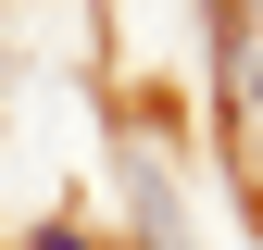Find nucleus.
<instances>
[{
	"instance_id": "nucleus-1",
	"label": "nucleus",
	"mask_w": 263,
	"mask_h": 250,
	"mask_svg": "<svg viewBox=\"0 0 263 250\" xmlns=\"http://www.w3.org/2000/svg\"><path fill=\"white\" fill-rule=\"evenodd\" d=\"M213 75H226V163H238L251 213H263V38H251L238 0L213 13Z\"/></svg>"
},
{
	"instance_id": "nucleus-2",
	"label": "nucleus",
	"mask_w": 263,
	"mask_h": 250,
	"mask_svg": "<svg viewBox=\"0 0 263 250\" xmlns=\"http://www.w3.org/2000/svg\"><path fill=\"white\" fill-rule=\"evenodd\" d=\"M125 200H138V238H151V250H188L176 187H163V163H151V150H125Z\"/></svg>"
},
{
	"instance_id": "nucleus-3",
	"label": "nucleus",
	"mask_w": 263,
	"mask_h": 250,
	"mask_svg": "<svg viewBox=\"0 0 263 250\" xmlns=\"http://www.w3.org/2000/svg\"><path fill=\"white\" fill-rule=\"evenodd\" d=\"M25 250H101V238H76V225H38V238H25Z\"/></svg>"
}]
</instances>
